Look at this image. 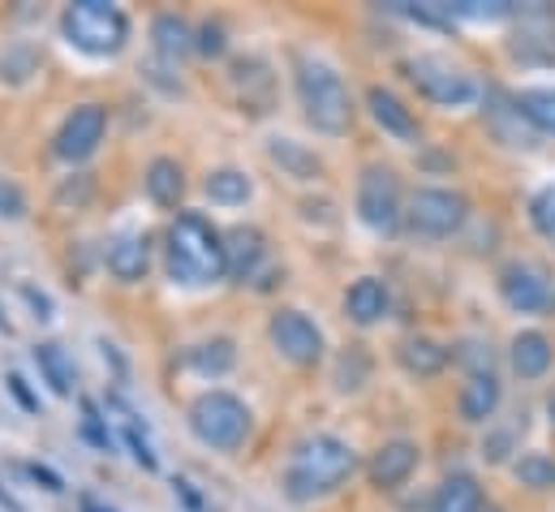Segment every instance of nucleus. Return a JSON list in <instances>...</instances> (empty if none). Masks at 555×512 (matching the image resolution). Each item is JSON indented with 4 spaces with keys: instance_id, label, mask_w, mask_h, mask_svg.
I'll use <instances>...</instances> for the list:
<instances>
[{
    "instance_id": "1",
    "label": "nucleus",
    "mask_w": 555,
    "mask_h": 512,
    "mask_svg": "<svg viewBox=\"0 0 555 512\" xmlns=\"http://www.w3.org/2000/svg\"><path fill=\"white\" fill-rule=\"evenodd\" d=\"M358 470V452L336 435H310L293 448V461L284 470V496L297 504L323 500L336 487H345Z\"/></svg>"
},
{
    "instance_id": "2",
    "label": "nucleus",
    "mask_w": 555,
    "mask_h": 512,
    "mask_svg": "<svg viewBox=\"0 0 555 512\" xmlns=\"http://www.w3.org/2000/svg\"><path fill=\"white\" fill-rule=\"evenodd\" d=\"M168 276L181 284H216L229 276L224 238L194 212H181L168 229Z\"/></svg>"
},
{
    "instance_id": "3",
    "label": "nucleus",
    "mask_w": 555,
    "mask_h": 512,
    "mask_svg": "<svg viewBox=\"0 0 555 512\" xmlns=\"http://www.w3.org/2000/svg\"><path fill=\"white\" fill-rule=\"evenodd\" d=\"M297 100H301V113L306 121L319 129V133H345L353 126V100H349V87L345 78L319 61V56H301L297 61Z\"/></svg>"
},
{
    "instance_id": "4",
    "label": "nucleus",
    "mask_w": 555,
    "mask_h": 512,
    "mask_svg": "<svg viewBox=\"0 0 555 512\" xmlns=\"http://www.w3.org/2000/svg\"><path fill=\"white\" fill-rule=\"evenodd\" d=\"M61 30L87 56H117L130 39V17L108 0H78L61 13Z\"/></svg>"
},
{
    "instance_id": "5",
    "label": "nucleus",
    "mask_w": 555,
    "mask_h": 512,
    "mask_svg": "<svg viewBox=\"0 0 555 512\" xmlns=\"http://www.w3.org/2000/svg\"><path fill=\"white\" fill-rule=\"evenodd\" d=\"M190 431H194L207 448L233 452V448H242L246 435H250V409H246L233 392H203V396L190 405Z\"/></svg>"
},
{
    "instance_id": "6",
    "label": "nucleus",
    "mask_w": 555,
    "mask_h": 512,
    "mask_svg": "<svg viewBox=\"0 0 555 512\" xmlns=\"http://www.w3.org/2000/svg\"><path fill=\"white\" fill-rule=\"evenodd\" d=\"M465 216H469V203H465V194H456V190H414V199H410V207H405V225H410V233L414 238H426V242H443V238H452L461 225H465Z\"/></svg>"
},
{
    "instance_id": "7",
    "label": "nucleus",
    "mask_w": 555,
    "mask_h": 512,
    "mask_svg": "<svg viewBox=\"0 0 555 512\" xmlns=\"http://www.w3.org/2000/svg\"><path fill=\"white\" fill-rule=\"evenodd\" d=\"M405 69H410L417 91L439 108H465L478 100V82L448 56H414Z\"/></svg>"
},
{
    "instance_id": "8",
    "label": "nucleus",
    "mask_w": 555,
    "mask_h": 512,
    "mask_svg": "<svg viewBox=\"0 0 555 512\" xmlns=\"http://www.w3.org/2000/svg\"><path fill=\"white\" fill-rule=\"evenodd\" d=\"M358 216L371 233H397L405 207H401V181L392 168L371 164L358 177Z\"/></svg>"
},
{
    "instance_id": "9",
    "label": "nucleus",
    "mask_w": 555,
    "mask_h": 512,
    "mask_svg": "<svg viewBox=\"0 0 555 512\" xmlns=\"http://www.w3.org/2000/svg\"><path fill=\"white\" fill-rule=\"evenodd\" d=\"M500 293L517 315H552L555 310V284L552 276L534 263H508L500 271Z\"/></svg>"
},
{
    "instance_id": "10",
    "label": "nucleus",
    "mask_w": 555,
    "mask_h": 512,
    "mask_svg": "<svg viewBox=\"0 0 555 512\" xmlns=\"http://www.w3.org/2000/svg\"><path fill=\"white\" fill-rule=\"evenodd\" d=\"M268 332H272L276 354L284 362H293V367H314L323 358V332L301 310H276Z\"/></svg>"
},
{
    "instance_id": "11",
    "label": "nucleus",
    "mask_w": 555,
    "mask_h": 512,
    "mask_svg": "<svg viewBox=\"0 0 555 512\" xmlns=\"http://www.w3.org/2000/svg\"><path fill=\"white\" fill-rule=\"evenodd\" d=\"M104 129H108V113L100 104H78L65 126L56 133V155L69 159V164H82L87 155H95V146L104 142Z\"/></svg>"
},
{
    "instance_id": "12",
    "label": "nucleus",
    "mask_w": 555,
    "mask_h": 512,
    "mask_svg": "<svg viewBox=\"0 0 555 512\" xmlns=\"http://www.w3.org/2000/svg\"><path fill=\"white\" fill-rule=\"evenodd\" d=\"M366 108H371L375 126L384 129V133H392L397 142H417V138H422V126H417L414 113L405 108L401 95H392V91H384V87H371V91H366Z\"/></svg>"
},
{
    "instance_id": "13",
    "label": "nucleus",
    "mask_w": 555,
    "mask_h": 512,
    "mask_svg": "<svg viewBox=\"0 0 555 512\" xmlns=\"http://www.w3.org/2000/svg\"><path fill=\"white\" fill-rule=\"evenodd\" d=\"M388 306H392V297H388V284H384V280H375V276H362V280H353V284H349V293H345V315H349L358 328H371V323H379V319L388 315Z\"/></svg>"
},
{
    "instance_id": "14",
    "label": "nucleus",
    "mask_w": 555,
    "mask_h": 512,
    "mask_svg": "<svg viewBox=\"0 0 555 512\" xmlns=\"http://www.w3.org/2000/svg\"><path fill=\"white\" fill-rule=\"evenodd\" d=\"M414 465H417V444L392 439V444H384V448L375 452V461H371V483L384 487V491H392V487H401V483L414 474Z\"/></svg>"
},
{
    "instance_id": "15",
    "label": "nucleus",
    "mask_w": 555,
    "mask_h": 512,
    "mask_svg": "<svg viewBox=\"0 0 555 512\" xmlns=\"http://www.w3.org/2000/svg\"><path fill=\"white\" fill-rule=\"evenodd\" d=\"M508 358H513V371H517L521 380H543V375L552 371L555 349L543 332H517Z\"/></svg>"
},
{
    "instance_id": "16",
    "label": "nucleus",
    "mask_w": 555,
    "mask_h": 512,
    "mask_svg": "<svg viewBox=\"0 0 555 512\" xmlns=\"http://www.w3.org/2000/svg\"><path fill=\"white\" fill-rule=\"evenodd\" d=\"M430 512H482V487L469 474H448L430 496Z\"/></svg>"
},
{
    "instance_id": "17",
    "label": "nucleus",
    "mask_w": 555,
    "mask_h": 512,
    "mask_svg": "<svg viewBox=\"0 0 555 512\" xmlns=\"http://www.w3.org/2000/svg\"><path fill=\"white\" fill-rule=\"evenodd\" d=\"M146 194H151V203H159V207H177L181 203V194H185V172H181V164L177 159H168V155H159V159H151V168H146Z\"/></svg>"
},
{
    "instance_id": "18",
    "label": "nucleus",
    "mask_w": 555,
    "mask_h": 512,
    "mask_svg": "<svg viewBox=\"0 0 555 512\" xmlns=\"http://www.w3.org/2000/svg\"><path fill=\"white\" fill-rule=\"evenodd\" d=\"M500 409V380L491 371H474L461 392V418L465 422H487Z\"/></svg>"
},
{
    "instance_id": "19",
    "label": "nucleus",
    "mask_w": 555,
    "mask_h": 512,
    "mask_svg": "<svg viewBox=\"0 0 555 512\" xmlns=\"http://www.w3.org/2000/svg\"><path fill=\"white\" fill-rule=\"evenodd\" d=\"M224 258H229V276L250 280L259 258H263V233L259 229H233L224 233Z\"/></svg>"
},
{
    "instance_id": "20",
    "label": "nucleus",
    "mask_w": 555,
    "mask_h": 512,
    "mask_svg": "<svg viewBox=\"0 0 555 512\" xmlns=\"http://www.w3.org/2000/svg\"><path fill=\"white\" fill-rule=\"evenodd\" d=\"M146 238H134V233H126V238H117L113 246H108V271L117 276V280H142L146 276Z\"/></svg>"
},
{
    "instance_id": "21",
    "label": "nucleus",
    "mask_w": 555,
    "mask_h": 512,
    "mask_svg": "<svg viewBox=\"0 0 555 512\" xmlns=\"http://www.w3.org/2000/svg\"><path fill=\"white\" fill-rule=\"evenodd\" d=\"M203 190H207V199L220 203V207H242V203L255 194V185H250V177H246L242 168H216V172L203 181Z\"/></svg>"
},
{
    "instance_id": "22",
    "label": "nucleus",
    "mask_w": 555,
    "mask_h": 512,
    "mask_svg": "<svg viewBox=\"0 0 555 512\" xmlns=\"http://www.w3.org/2000/svg\"><path fill=\"white\" fill-rule=\"evenodd\" d=\"M35 367H39L43 384L52 387L56 396H69V392H74V367H69V358H65L61 345H52V341L35 345Z\"/></svg>"
},
{
    "instance_id": "23",
    "label": "nucleus",
    "mask_w": 555,
    "mask_h": 512,
    "mask_svg": "<svg viewBox=\"0 0 555 512\" xmlns=\"http://www.w3.org/2000/svg\"><path fill=\"white\" fill-rule=\"evenodd\" d=\"M401 367L410 375H435V371L448 367V349L439 341H430V336H410L401 345Z\"/></svg>"
},
{
    "instance_id": "24",
    "label": "nucleus",
    "mask_w": 555,
    "mask_h": 512,
    "mask_svg": "<svg viewBox=\"0 0 555 512\" xmlns=\"http://www.w3.org/2000/svg\"><path fill=\"white\" fill-rule=\"evenodd\" d=\"M185 362H190L198 375H224V371H233V362H237V349H233V341L216 336V341H203V345H194V349L185 354Z\"/></svg>"
},
{
    "instance_id": "25",
    "label": "nucleus",
    "mask_w": 555,
    "mask_h": 512,
    "mask_svg": "<svg viewBox=\"0 0 555 512\" xmlns=\"http://www.w3.org/2000/svg\"><path fill=\"white\" fill-rule=\"evenodd\" d=\"M151 35H155V48H159V56H164V61H181V56L194 48V39H190V26H185L181 17H172V13L155 17Z\"/></svg>"
},
{
    "instance_id": "26",
    "label": "nucleus",
    "mask_w": 555,
    "mask_h": 512,
    "mask_svg": "<svg viewBox=\"0 0 555 512\" xmlns=\"http://www.w3.org/2000/svg\"><path fill=\"white\" fill-rule=\"evenodd\" d=\"M517 113L543 133H555V87H526L517 95Z\"/></svg>"
},
{
    "instance_id": "27",
    "label": "nucleus",
    "mask_w": 555,
    "mask_h": 512,
    "mask_svg": "<svg viewBox=\"0 0 555 512\" xmlns=\"http://www.w3.org/2000/svg\"><path fill=\"white\" fill-rule=\"evenodd\" d=\"M513 474H517L526 487H534V491H555V461L543 457V452H526V457L513 465Z\"/></svg>"
},
{
    "instance_id": "28",
    "label": "nucleus",
    "mask_w": 555,
    "mask_h": 512,
    "mask_svg": "<svg viewBox=\"0 0 555 512\" xmlns=\"http://www.w3.org/2000/svg\"><path fill=\"white\" fill-rule=\"evenodd\" d=\"M272 159L284 164L293 177H314V172H319V159H314V155H306L293 138H272Z\"/></svg>"
},
{
    "instance_id": "29",
    "label": "nucleus",
    "mask_w": 555,
    "mask_h": 512,
    "mask_svg": "<svg viewBox=\"0 0 555 512\" xmlns=\"http://www.w3.org/2000/svg\"><path fill=\"white\" fill-rule=\"evenodd\" d=\"M530 225H534L547 242H555V185H543V190L530 199Z\"/></svg>"
},
{
    "instance_id": "30",
    "label": "nucleus",
    "mask_w": 555,
    "mask_h": 512,
    "mask_svg": "<svg viewBox=\"0 0 555 512\" xmlns=\"http://www.w3.org/2000/svg\"><path fill=\"white\" fill-rule=\"evenodd\" d=\"M26 212V203H22V194H17V185H9L4 177H0V216H9V220H17Z\"/></svg>"
},
{
    "instance_id": "31",
    "label": "nucleus",
    "mask_w": 555,
    "mask_h": 512,
    "mask_svg": "<svg viewBox=\"0 0 555 512\" xmlns=\"http://www.w3.org/2000/svg\"><path fill=\"white\" fill-rule=\"evenodd\" d=\"M4 384H9V392H13V396H17V405H22V409H26V413H39V396H30V387H26V380H22V375H17V371H13V375H9V380H4Z\"/></svg>"
},
{
    "instance_id": "32",
    "label": "nucleus",
    "mask_w": 555,
    "mask_h": 512,
    "mask_svg": "<svg viewBox=\"0 0 555 512\" xmlns=\"http://www.w3.org/2000/svg\"><path fill=\"white\" fill-rule=\"evenodd\" d=\"M82 409H87V422H82L87 439H91V444H100V448H108V431L100 426V413H95V405H82Z\"/></svg>"
},
{
    "instance_id": "33",
    "label": "nucleus",
    "mask_w": 555,
    "mask_h": 512,
    "mask_svg": "<svg viewBox=\"0 0 555 512\" xmlns=\"http://www.w3.org/2000/svg\"><path fill=\"white\" fill-rule=\"evenodd\" d=\"M198 48H203L207 56H216V52H224V39H220V26H203V39H198Z\"/></svg>"
},
{
    "instance_id": "34",
    "label": "nucleus",
    "mask_w": 555,
    "mask_h": 512,
    "mask_svg": "<svg viewBox=\"0 0 555 512\" xmlns=\"http://www.w3.org/2000/svg\"><path fill=\"white\" fill-rule=\"evenodd\" d=\"M547 413H552V426H555V396H552V405H547Z\"/></svg>"
},
{
    "instance_id": "35",
    "label": "nucleus",
    "mask_w": 555,
    "mask_h": 512,
    "mask_svg": "<svg viewBox=\"0 0 555 512\" xmlns=\"http://www.w3.org/2000/svg\"><path fill=\"white\" fill-rule=\"evenodd\" d=\"M0 328H4V315H0Z\"/></svg>"
},
{
    "instance_id": "36",
    "label": "nucleus",
    "mask_w": 555,
    "mask_h": 512,
    "mask_svg": "<svg viewBox=\"0 0 555 512\" xmlns=\"http://www.w3.org/2000/svg\"><path fill=\"white\" fill-rule=\"evenodd\" d=\"M482 512H500V509H482Z\"/></svg>"
}]
</instances>
